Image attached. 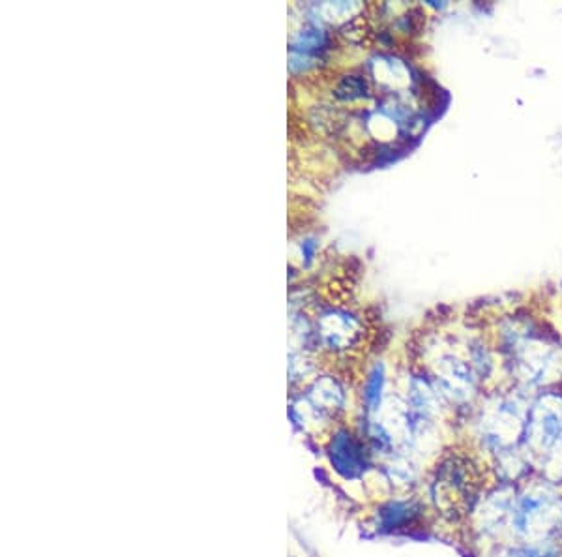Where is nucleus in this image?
Listing matches in <instances>:
<instances>
[{"mask_svg":"<svg viewBox=\"0 0 562 557\" xmlns=\"http://www.w3.org/2000/svg\"><path fill=\"white\" fill-rule=\"evenodd\" d=\"M429 519V509L424 501L416 498L389 500L381 503L375 513L379 532L405 533L420 530Z\"/></svg>","mask_w":562,"mask_h":557,"instance_id":"6e6552de","label":"nucleus"},{"mask_svg":"<svg viewBox=\"0 0 562 557\" xmlns=\"http://www.w3.org/2000/svg\"><path fill=\"white\" fill-rule=\"evenodd\" d=\"M371 455L370 445L349 428L336 430L326 445L328 461L344 481L362 479L371 468Z\"/></svg>","mask_w":562,"mask_h":557,"instance_id":"0eeeda50","label":"nucleus"},{"mask_svg":"<svg viewBox=\"0 0 562 557\" xmlns=\"http://www.w3.org/2000/svg\"><path fill=\"white\" fill-rule=\"evenodd\" d=\"M384 383H386V376H384L383 365L373 366V370L368 374L364 385V404L366 411L370 415H375L383 405Z\"/></svg>","mask_w":562,"mask_h":557,"instance_id":"9b49d317","label":"nucleus"},{"mask_svg":"<svg viewBox=\"0 0 562 557\" xmlns=\"http://www.w3.org/2000/svg\"><path fill=\"white\" fill-rule=\"evenodd\" d=\"M562 436V392L543 391L530 400L525 415L521 450L532 468L550 453Z\"/></svg>","mask_w":562,"mask_h":557,"instance_id":"20e7f679","label":"nucleus"},{"mask_svg":"<svg viewBox=\"0 0 562 557\" xmlns=\"http://www.w3.org/2000/svg\"><path fill=\"white\" fill-rule=\"evenodd\" d=\"M512 374L525 387H546L562 374V353L535 336H514Z\"/></svg>","mask_w":562,"mask_h":557,"instance_id":"39448f33","label":"nucleus"},{"mask_svg":"<svg viewBox=\"0 0 562 557\" xmlns=\"http://www.w3.org/2000/svg\"><path fill=\"white\" fill-rule=\"evenodd\" d=\"M358 321L351 315L344 314V312H336V314L326 315L323 321V338H325L328 346L336 347V349H344V347L351 346L352 342L358 336Z\"/></svg>","mask_w":562,"mask_h":557,"instance_id":"1a4fd4ad","label":"nucleus"},{"mask_svg":"<svg viewBox=\"0 0 562 557\" xmlns=\"http://www.w3.org/2000/svg\"><path fill=\"white\" fill-rule=\"evenodd\" d=\"M484 557H562V546L537 545V543H503L486 550Z\"/></svg>","mask_w":562,"mask_h":557,"instance_id":"9d476101","label":"nucleus"},{"mask_svg":"<svg viewBox=\"0 0 562 557\" xmlns=\"http://www.w3.org/2000/svg\"><path fill=\"white\" fill-rule=\"evenodd\" d=\"M535 475L542 477L543 481L553 482L557 487H562V436L551 447L550 453L543 456L542 460L538 461Z\"/></svg>","mask_w":562,"mask_h":557,"instance_id":"f8f14e48","label":"nucleus"},{"mask_svg":"<svg viewBox=\"0 0 562 557\" xmlns=\"http://www.w3.org/2000/svg\"><path fill=\"white\" fill-rule=\"evenodd\" d=\"M510 541L562 546V487L543 481L538 475L519 482Z\"/></svg>","mask_w":562,"mask_h":557,"instance_id":"f03ea898","label":"nucleus"},{"mask_svg":"<svg viewBox=\"0 0 562 557\" xmlns=\"http://www.w3.org/2000/svg\"><path fill=\"white\" fill-rule=\"evenodd\" d=\"M516 492L518 484L492 481L474 503L465 524L474 543L484 545V550L510 543L512 511Z\"/></svg>","mask_w":562,"mask_h":557,"instance_id":"7ed1b4c3","label":"nucleus"},{"mask_svg":"<svg viewBox=\"0 0 562 557\" xmlns=\"http://www.w3.org/2000/svg\"><path fill=\"white\" fill-rule=\"evenodd\" d=\"M434 381L448 405L473 404L479 394L480 379L471 360L463 359L454 353H445L435 360Z\"/></svg>","mask_w":562,"mask_h":557,"instance_id":"423d86ee","label":"nucleus"},{"mask_svg":"<svg viewBox=\"0 0 562 557\" xmlns=\"http://www.w3.org/2000/svg\"><path fill=\"white\" fill-rule=\"evenodd\" d=\"M492 481L486 461L476 453L448 450L437 460L429 481L431 506L448 522H467L480 493Z\"/></svg>","mask_w":562,"mask_h":557,"instance_id":"f257e3e1","label":"nucleus"},{"mask_svg":"<svg viewBox=\"0 0 562 557\" xmlns=\"http://www.w3.org/2000/svg\"><path fill=\"white\" fill-rule=\"evenodd\" d=\"M366 90V81L358 79V77H347L344 83L339 85L338 94L346 100H352V98L362 97V92Z\"/></svg>","mask_w":562,"mask_h":557,"instance_id":"ddd939ff","label":"nucleus"}]
</instances>
